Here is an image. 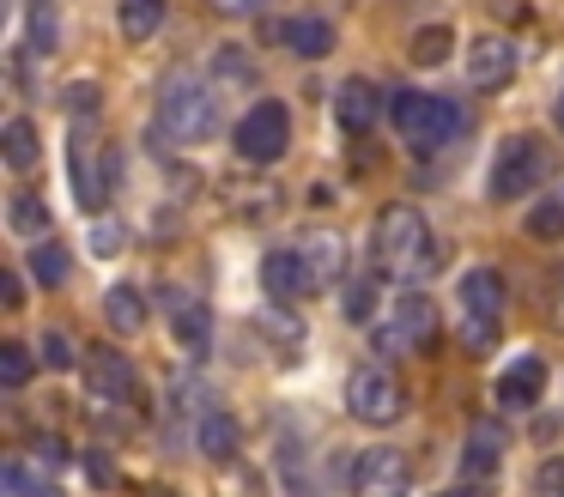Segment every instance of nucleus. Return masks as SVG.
I'll return each mask as SVG.
<instances>
[{"instance_id": "obj_1", "label": "nucleus", "mask_w": 564, "mask_h": 497, "mask_svg": "<svg viewBox=\"0 0 564 497\" xmlns=\"http://www.w3.org/2000/svg\"><path fill=\"white\" fill-rule=\"evenodd\" d=\"M437 261H443V249L419 206L401 201L370 218V267H377V279H425Z\"/></svg>"}, {"instance_id": "obj_2", "label": "nucleus", "mask_w": 564, "mask_h": 497, "mask_svg": "<svg viewBox=\"0 0 564 497\" xmlns=\"http://www.w3.org/2000/svg\"><path fill=\"white\" fill-rule=\"evenodd\" d=\"M389 121L419 158L449 152V145L467 133V109L455 104V97H437V91H394L389 97Z\"/></svg>"}, {"instance_id": "obj_3", "label": "nucleus", "mask_w": 564, "mask_h": 497, "mask_svg": "<svg viewBox=\"0 0 564 497\" xmlns=\"http://www.w3.org/2000/svg\"><path fill=\"white\" fill-rule=\"evenodd\" d=\"M159 133L176 145H200L219 133V91H213L207 79H195V73H171V79L159 85Z\"/></svg>"}, {"instance_id": "obj_4", "label": "nucleus", "mask_w": 564, "mask_h": 497, "mask_svg": "<svg viewBox=\"0 0 564 497\" xmlns=\"http://www.w3.org/2000/svg\"><path fill=\"white\" fill-rule=\"evenodd\" d=\"M455 303H462V346L474 358H486L503 334V273L498 267H467L462 285H455Z\"/></svg>"}, {"instance_id": "obj_5", "label": "nucleus", "mask_w": 564, "mask_h": 497, "mask_svg": "<svg viewBox=\"0 0 564 497\" xmlns=\"http://www.w3.org/2000/svg\"><path fill=\"white\" fill-rule=\"evenodd\" d=\"M437 303L425 291H401L389 303V322H377V352H394V358H419V352H437Z\"/></svg>"}, {"instance_id": "obj_6", "label": "nucleus", "mask_w": 564, "mask_h": 497, "mask_svg": "<svg viewBox=\"0 0 564 497\" xmlns=\"http://www.w3.org/2000/svg\"><path fill=\"white\" fill-rule=\"evenodd\" d=\"M552 158L546 145L534 140V133H510V140L491 152V176H486V194L491 201H528V194L546 182Z\"/></svg>"}, {"instance_id": "obj_7", "label": "nucleus", "mask_w": 564, "mask_h": 497, "mask_svg": "<svg viewBox=\"0 0 564 497\" xmlns=\"http://www.w3.org/2000/svg\"><path fill=\"white\" fill-rule=\"evenodd\" d=\"M231 145H237L243 164H280L285 145H292V109L273 104V97L249 104L243 121H237V133H231Z\"/></svg>"}, {"instance_id": "obj_8", "label": "nucleus", "mask_w": 564, "mask_h": 497, "mask_svg": "<svg viewBox=\"0 0 564 497\" xmlns=\"http://www.w3.org/2000/svg\"><path fill=\"white\" fill-rule=\"evenodd\" d=\"M346 412H352L358 424H394L406 412L401 376L382 370V364H358V370L346 376Z\"/></svg>"}, {"instance_id": "obj_9", "label": "nucleus", "mask_w": 564, "mask_h": 497, "mask_svg": "<svg viewBox=\"0 0 564 497\" xmlns=\"http://www.w3.org/2000/svg\"><path fill=\"white\" fill-rule=\"evenodd\" d=\"M67 176H74V201L86 206L91 218L110 206V188H116V164H110V152H104L98 140H91V128L79 121L74 128V152H67Z\"/></svg>"}, {"instance_id": "obj_10", "label": "nucleus", "mask_w": 564, "mask_h": 497, "mask_svg": "<svg viewBox=\"0 0 564 497\" xmlns=\"http://www.w3.org/2000/svg\"><path fill=\"white\" fill-rule=\"evenodd\" d=\"M413 491V461L401 449L377 443L352 461V497H406Z\"/></svg>"}, {"instance_id": "obj_11", "label": "nucleus", "mask_w": 564, "mask_h": 497, "mask_svg": "<svg viewBox=\"0 0 564 497\" xmlns=\"http://www.w3.org/2000/svg\"><path fill=\"white\" fill-rule=\"evenodd\" d=\"M86 388H91V407H122L128 412L140 400V376L116 346H98L86 358Z\"/></svg>"}, {"instance_id": "obj_12", "label": "nucleus", "mask_w": 564, "mask_h": 497, "mask_svg": "<svg viewBox=\"0 0 564 497\" xmlns=\"http://www.w3.org/2000/svg\"><path fill=\"white\" fill-rule=\"evenodd\" d=\"M516 67H522V55H516L510 36H498V31L474 36V48H467V79H474V91H503L516 79Z\"/></svg>"}, {"instance_id": "obj_13", "label": "nucleus", "mask_w": 564, "mask_h": 497, "mask_svg": "<svg viewBox=\"0 0 564 497\" xmlns=\"http://www.w3.org/2000/svg\"><path fill=\"white\" fill-rule=\"evenodd\" d=\"M297 255H304L316 291H334L346 279V237H340V230H322V225L297 230Z\"/></svg>"}, {"instance_id": "obj_14", "label": "nucleus", "mask_w": 564, "mask_h": 497, "mask_svg": "<svg viewBox=\"0 0 564 497\" xmlns=\"http://www.w3.org/2000/svg\"><path fill=\"white\" fill-rule=\"evenodd\" d=\"M164 310H171V327H176V346L188 358H207L213 352V310L195 298V291H164Z\"/></svg>"}, {"instance_id": "obj_15", "label": "nucleus", "mask_w": 564, "mask_h": 497, "mask_svg": "<svg viewBox=\"0 0 564 497\" xmlns=\"http://www.w3.org/2000/svg\"><path fill=\"white\" fill-rule=\"evenodd\" d=\"M261 285H268L273 303H292V298H316V279H310L304 255L292 249H268V261H261Z\"/></svg>"}, {"instance_id": "obj_16", "label": "nucleus", "mask_w": 564, "mask_h": 497, "mask_svg": "<svg viewBox=\"0 0 564 497\" xmlns=\"http://www.w3.org/2000/svg\"><path fill=\"white\" fill-rule=\"evenodd\" d=\"M382 109H389V97L370 79H346L340 91H334V121H340V133H370L382 121Z\"/></svg>"}, {"instance_id": "obj_17", "label": "nucleus", "mask_w": 564, "mask_h": 497, "mask_svg": "<svg viewBox=\"0 0 564 497\" xmlns=\"http://www.w3.org/2000/svg\"><path fill=\"white\" fill-rule=\"evenodd\" d=\"M540 388H546V358H534V352H522V358L510 364V370L491 382V395H498L503 412H528L540 400Z\"/></svg>"}, {"instance_id": "obj_18", "label": "nucleus", "mask_w": 564, "mask_h": 497, "mask_svg": "<svg viewBox=\"0 0 564 497\" xmlns=\"http://www.w3.org/2000/svg\"><path fill=\"white\" fill-rule=\"evenodd\" d=\"M503 424L498 419H474L467 424V436H462V473L467 479H491V473L503 467Z\"/></svg>"}, {"instance_id": "obj_19", "label": "nucleus", "mask_w": 564, "mask_h": 497, "mask_svg": "<svg viewBox=\"0 0 564 497\" xmlns=\"http://www.w3.org/2000/svg\"><path fill=\"white\" fill-rule=\"evenodd\" d=\"M237 443H243V431H237L231 412H219V407L200 412V424H195V449H200V455H207V461H231Z\"/></svg>"}, {"instance_id": "obj_20", "label": "nucleus", "mask_w": 564, "mask_h": 497, "mask_svg": "<svg viewBox=\"0 0 564 497\" xmlns=\"http://www.w3.org/2000/svg\"><path fill=\"white\" fill-rule=\"evenodd\" d=\"M285 48H292L297 61H322V55H334V24L328 19H316V12H304V19H285Z\"/></svg>"}, {"instance_id": "obj_21", "label": "nucleus", "mask_w": 564, "mask_h": 497, "mask_svg": "<svg viewBox=\"0 0 564 497\" xmlns=\"http://www.w3.org/2000/svg\"><path fill=\"white\" fill-rule=\"evenodd\" d=\"M37 152H43V140H37V128H31L25 116H13L7 128H0V158H7V170H37Z\"/></svg>"}, {"instance_id": "obj_22", "label": "nucleus", "mask_w": 564, "mask_h": 497, "mask_svg": "<svg viewBox=\"0 0 564 497\" xmlns=\"http://www.w3.org/2000/svg\"><path fill=\"white\" fill-rule=\"evenodd\" d=\"M104 322H110L116 334H140V327H147V298H140L134 285H110L104 291Z\"/></svg>"}, {"instance_id": "obj_23", "label": "nucleus", "mask_w": 564, "mask_h": 497, "mask_svg": "<svg viewBox=\"0 0 564 497\" xmlns=\"http://www.w3.org/2000/svg\"><path fill=\"white\" fill-rule=\"evenodd\" d=\"M164 12H171V0H122L116 24H122L128 43H147V36H159V31H164Z\"/></svg>"}, {"instance_id": "obj_24", "label": "nucleus", "mask_w": 564, "mask_h": 497, "mask_svg": "<svg viewBox=\"0 0 564 497\" xmlns=\"http://www.w3.org/2000/svg\"><path fill=\"white\" fill-rule=\"evenodd\" d=\"M0 491H7V497H62V491H55V479H50V473H43V467H31L25 455H13L7 467H0Z\"/></svg>"}, {"instance_id": "obj_25", "label": "nucleus", "mask_w": 564, "mask_h": 497, "mask_svg": "<svg viewBox=\"0 0 564 497\" xmlns=\"http://www.w3.org/2000/svg\"><path fill=\"white\" fill-rule=\"evenodd\" d=\"M67 273H74V255H67L62 242L55 237L31 242V279H37V285H67Z\"/></svg>"}, {"instance_id": "obj_26", "label": "nucleus", "mask_w": 564, "mask_h": 497, "mask_svg": "<svg viewBox=\"0 0 564 497\" xmlns=\"http://www.w3.org/2000/svg\"><path fill=\"white\" fill-rule=\"evenodd\" d=\"M7 225L25 230V237H50V206H43L31 188H19V194H13V206H7Z\"/></svg>"}, {"instance_id": "obj_27", "label": "nucleus", "mask_w": 564, "mask_h": 497, "mask_svg": "<svg viewBox=\"0 0 564 497\" xmlns=\"http://www.w3.org/2000/svg\"><path fill=\"white\" fill-rule=\"evenodd\" d=\"M528 237L534 242H558L564 237V188L546 194V201H534V213H528Z\"/></svg>"}, {"instance_id": "obj_28", "label": "nucleus", "mask_w": 564, "mask_h": 497, "mask_svg": "<svg viewBox=\"0 0 564 497\" xmlns=\"http://www.w3.org/2000/svg\"><path fill=\"white\" fill-rule=\"evenodd\" d=\"M449 48H455V31L443 19L425 24V31L413 36V61H419V67H443V61H449Z\"/></svg>"}, {"instance_id": "obj_29", "label": "nucleus", "mask_w": 564, "mask_h": 497, "mask_svg": "<svg viewBox=\"0 0 564 497\" xmlns=\"http://www.w3.org/2000/svg\"><path fill=\"white\" fill-rule=\"evenodd\" d=\"M25 382H31V352L19 346V339H0V388L19 395Z\"/></svg>"}, {"instance_id": "obj_30", "label": "nucleus", "mask_w": 564, "mask_h": 497, "mask_svg": "<svg viewBox=\"0 0 564 497\" xmlns=\"http://www.w3.org/2000/svg\"><path fill=\"white\" fill-rule=\"evenodd\" d=\"M352 322H370V310H377V279H352L346 285V303H340Z\"/></svg>"}, {"instance_id": "obj_31", "label": "nucleus", "mask_w": 564, "mask_h": 497, "mask_svg": "<svg viewBox=\"0 0 564 497\" xmlns=\"http://www.w3.org/2000/svg\"><path fill=\"white\" fill-rule=\"evenodd\" d=\"M122 242H128V225H116L110 213L91 218V249H98V255H122Z\"/></svg>"}, {"instance_id": "obj_32", "label": "nucleus", "mask_w": 564, "mask_h": 497, "mask_svg": "<svg viewBox=\"0 0 564 497\" xmlns=\"http://www.w3.org/2000/svg\"><path fill=\"white\" fill-rule=\"evenodd\" d=\"M37 346H43V364H50V370H74V339H67L62 327H50Z\"/></svg>"}, {"instance_id": "obj_33", "label": "nucleus", "mask_w": 564, "mask_h": 497, "mask_svg": "<svg viewBox=\"0 0 564 497\" xmlns=\"http://www.w3.org/2000/svg\"><path fill=\"white\" fill-rule=\"evenodd\" d=\"M219 73H225L231 85H243V79H256V61H243V48L225 43V48H219Z\"/></svg>"}, {"instance_id": "obj_34", "label": "nucleus", "mask_w": 564, "mask_h": 497, "mask_svg": "<svg viewBox=\"0 0 564 497\" xmlns=\"http://www.w3.org/2000/svg\"><path fill=\"white\" fill-rule=\"evenodd\" d=\"M67 109H74V116H91V109H98V85H67Z\"/></svg>"}, {"instance_id": "obj_35", "label": "nucleus", "mask_w": 564, "mask_h": 497, "mask_svg": "<svg viewBox=\"0 0 564 497\" xmlns=\"http://www.w3.org/2000/svg\"><path fill=\"white\" fill-rule=\"evenodd\" d=\"M0 303H7V310L25 303V279H19V273H0Z\"/></svg>"}, {"instance_id": "obj_36", "label": "nucleus", "mask_w": 564, "mask_h": 497, "mask_svg": "<svg viewBox=\"0 0 564 497\" xmlns=\"http://www.w3.org/2000/svg\"><path fill=\"white\" fill-rule=\"evenodd\" d=\"M273 7V0H213V12H225V19H243V12H261Z\"/></svg>"}, {"instance_id": "obj_37", "label": "nucleus", "mask_w": 564, "mask_h": 497, "mask_svg": "<svg viewBox=\"0 0 564 497\" xmlns=\"http://www.w3.org/2000/svg\"><path fill=\"white\" fill-rule=\"evenodd\" d=\"M31 43H37V48H55V19H43V12H37V19H31Z\"/></svg>"}, {"instance_id": "obj_38", "label": "nucleus", "mask_w": 564, "mask_h": 497, "mask_svg": "<svg viewBox=\"0 0 564 497\" xmlns=\"http://www.w3.org/2000/svg\"><path fill=\"white\" fill-rule=\"evenodd\" d=\"M37 461H50V467H62V461H67V449L55 443V436H37Z\"/></svg>"}, {"instance_id": "obj_39", "label": "nucleus", "mask_w": 564, "mask_h": 497, "mask_svg": "<svg viewBox=\"0 0 564 497\" xmlns=\"http://www.w3.org/2000/svg\"><path fill=\"white\" fill-rule=\"evenodd\" d=\"M86 473H91V479L110 485V479H116V461H110V455H86Z\"/></svg>"}, {"instance_id": "obj_40", "label": "nucleus", "mask_w": 564, "mask_h": 497, "mask_svg": "<svg viewBox=\"0 0 564 497\" xmlns=\"http://www.w3.org/2000/svg\"><path fill=\"white\" fill-rule=\"evenodd\" d=\"M552 322L564 327V273H558V303H552Z\"/></svg>"}, {"instance_id": "obj_41", "label": "nucleus", "mask_w": 564, "mask_h": 497, "mask_svg": "<svg viewBox=\"0 0 564 497\" xmlns=\"http://www.w3.org/2000/svg\"><path fill=\"white\" fill-rule=\"evenodd\" d=\"M437 497H486V491H474V485H455V491H437Z\"/></svg>"}, {"instance_id": "obj_42", "label": "nucleus", "mask_w": 564, "mask_h": 497, "mask_svg": "<svg viewBox=\"0 0 564 497\" xmlns=\"http://www.w3.org/2000/svg\"><path fill=\"white\" fill-rule=\"evenodd\" d=\"M558 133H564V97H558Z\"/></svg>"}, {"instance_id": "obj_43", "label": "nucleus", "mask_w": 564, "mask_h": 497, "mask_svg": "<svg viewBox=\"0 0 564 497\" xmlns=\"http://www.w3.org/2000/svg\"><path fill=\"white\" fill-rule=\"evenodd\" d=\"M152 497H171V491H152Z\"/></svg>"}]
</instances>
